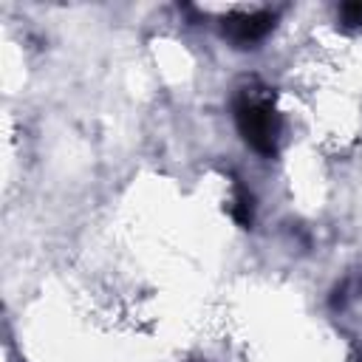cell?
<instances>
[{
  "label": "cell",
  "instance_id": "obj_1",
  "mask_svg": "<svg viewBox=\"0 0 362 362\" xmlns=\"http://www.w3.org/2000/svg\"><path fill=\"white\" fill-rule=\"evenodd\" d=\"M235 122H238V130L252 150H258L261 156H275L277 153L280 119H277L269 96L244 94L235 102Z\"/></svg>",
  "mask_w": 362,
  "mask_h": 362
},
{
  "label": "cell",
  "instance_id": "obj_2",
  "mask_svg": "<svg viewBox=\"0 0 362 362\" xmlns=\"http://www.w3.org/2000/svg\"><path fill=\"white\" fill-rule=\"evenodd\" d=\"M272 29H275V15H272V12L244 15V18H235V20H230V23L224 26V32H227L238 46L258 43V40H263Z\"/></svg>",
  "mask_w": 362,
  "mask_h": 362
},
{
  "label": "cell",
  "instance_id": "obj_3",
  "mask_svg": "<svg viewBox=\"0 0 362 362\" xmlns=\"http://www.w3.org/2000/svg\"><path fill=\"white\" fill-rule=\"evenodd\" d=\"M232 216L241 227H249L252 224V199L238 187V199H235V207H232Z\"/></svg>",
  "mask_w": 362,
  "mask_h": 362
},
{
  "label": "cell",
  "instance_id": "obj_4",
  "mask_svg": "<svg viewBox=\"0 0 362 362\" xmlns=\"http://www.w3.org/2000/svg\"><path fill=\"white\" fill-rule=\"evenodd\" d=\"M339 15L348 26H362V4H345L339 9Z\"/></svg>",
  "mask_w": 362,
  "mask_h": 362
}]
</instances>
